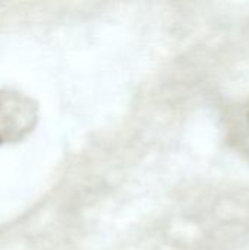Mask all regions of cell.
I'll return each instance as SVG.
<instances>
[{
    "instance_id": "1",
    "label": "cell",
    "mask_w": 249,
    "mask_h": 250,
    "mask_svg": "<svg viewBox=\"0 0 249 250\" xmlns=\"http://www.w3.org/2000/svg\"><path fill=\"white\" fill-rule=\"evenodd\" d=\"M38 122V105L29 97L0 89V145L13 144L29 135Z\"/></svg>"
}]
</instances>
